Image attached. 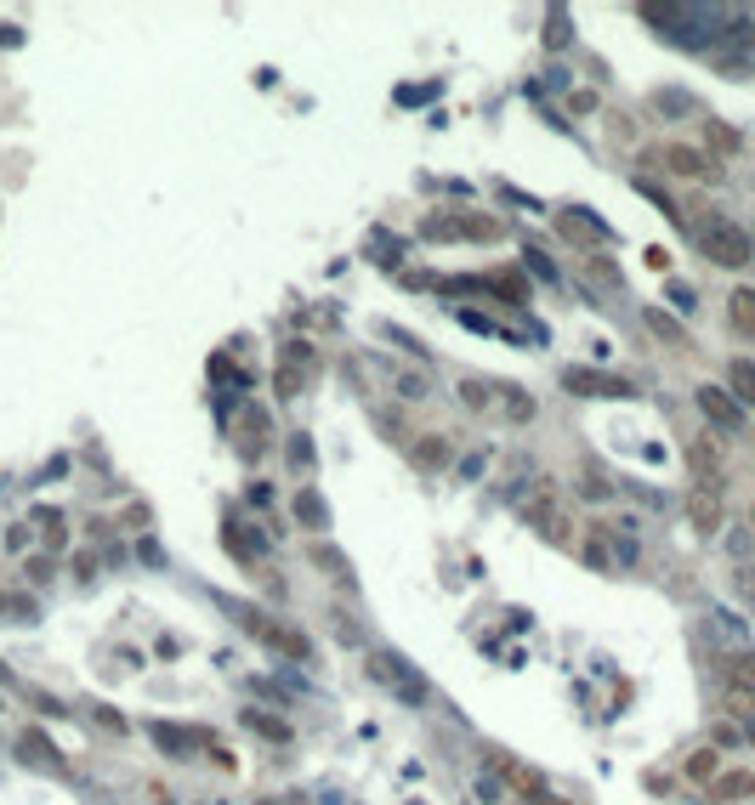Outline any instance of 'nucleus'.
<instances>
[{"label":"nucleus","mask_w":755,"mask_h":805,"mask_svg":"<svg viewBox=\"0 0 755 805\" xmlns=\"http://www.w3.org/2000/svg\"><path fill=\"white\" fill-rule=\"evenodd\" d=\"M449 437L443 431H421V437L409 443V459H414V471H449Z\"/></svg>","instance_id":"7"},{"label":"nucleus","mask_w":755,"mask_h":805,"mask_svg":"<svg viewBox=\"0 0 755 805\" xmlns=\"http://www.w3.org/2000/svg\"><path fill=\"white\" fill-rule=\"evenodd\" d=\"M562 233H568V239H591V233H596V222H579V215H562Z\"/></svg>","instance_id":"29"},{"label":"nucleus","mask_w":755,"mask_h":805,"mask_svg":"<svg viewBox=\"0 0 755 805\" xmlns=\"http://www.w3.org/2000/svg\"><path fill=\"white\" fill-rule=\"evenodd\" d=\"M244 720H250L261 737H279V743L290 737V726H284V720H273V715H256V709H250V715H244Z\"/></svg>","instance_id":"25"},{"label":"nucleus","mask_w":755,"mask_h":805,"mask_svg":"<svg viewBox=\"0 0 755 805\" xmlns=\"http://www.w3.org/2000/svg\"><path fill=\"white\" fill-rule=\"evenodd\" d=\"M744 794H755V777H750V771H727V777L710 783V800H721V805H727V800H744Z\"/></svg>","instance_id":"14"},{"label":"nucleus","mask_w":755,"mask_h":805,"mask_svg":"<svg viewBox=\"0 0 755 805\" xmlns=\"http://www.w3.org/2000/svg\"><path fill=\"white\" fill-rule=\"evenodd\" d=\"M562 386L579 397H636V386L620 375H596V369H562Z\"/></svg>","instance_id":"4"},{"label":"nucleus","mask_w":755,"mask_h":805,"mask_svg":"<svg viewBox=\"0 0 755 805\" xmlns=\"http://www.w3.org/2000/svg\"><path fill=\"white\" fill-rule=\"evenodd\" d=\"M495 222H460V215H426V239H495Z\"/></svg>","instance_id":"8"},{"label":"nucleus","mask_w":755,"mask_h":805,"mask_svg":"<svg viewBox=\"0 0 755 805\" xmlns=\"http://www.w3.org/2000/svg\"><path fill=\"white\" fill-rule=\"evenodd\" d=\"M659 165H665L670 176H710V159H704L699 148H687V142H670V148H659Z\"/></svg>","instance_id":"9"},{"label":"nucleus","mask_w":755,"mask_h":805,"mask_svg":"<svg viewBox=\"0 0 755 805\" xmlns=\"http://www.w3.org/2000/svg\"><path fill=\"white\" fill-rule=\"evenodd\" d=\"M500 771H505V777H512V783H517V788H522V794H529V800H546V777H539V771L517 766V760H500Z\"/></svg>","instance_id":"17"},{"label":"nucleus","mask_w":755,"mask_h":805,"mask_svg":"<svg viewBox=\"0 0 755 805\" xmlns=\"http://www.w3.org/2000/svg\"><path fill=\"white\" fill-rule=\"evenodd\" d=\"M505 414H512V420H529V414H534V402L522 397V392H512V397H505Z\"/></svg>","instance_id":"30"},{"label":"nucleus","mask_w":755,"mask_h":805,"mask_svg":"<svg viewBox=\"0 0 755 805\" xmlns=\"http://www.w3.org/2000/svg\"><path fill=\"white\" fill-rule=\"evenodd\" d=\"M585 272H591L596 284H620V267H613L608 256H585Z\"/></svg>","instance_id":"24"},{"label":"nucleus","mask_w":755,"mask_h":805,"mask_svg":"<svg viewBox=\"0 0 755 805\" xmlns=\"http://www.w3.org/2000/svg\"><path fill=\"white\" fill-rule=\"evenodd\" d=\"M636 12H642V23H665V28L687 18V12H682V6H665V0H647V6H636Z\"/></svg>","instance_id":"19"},{"label":"nucleus","mask_w":755,"mask_h":805,"mask_svg":"<svg viewBox=\"0 0 755 805\" xmlns=\"http://www.w3.org/2000/svg\"><path fill=\"white\" fill-rule=\"evenodd\" d=\"M568 108H574V114H591L596 97H591V91H574V97H568Z\"/></svg>","instance_id":"31"},{"label":"nucleus","mask_w":755,"mask_h":805,"mask_svg":"<svg viewBox=\"0 0 755 805\" xmlns=\"http://www.w3.org/2000/svg\"><path fill=\"white\" fill-rule=\"evenodd\" d=\"M0 709H6V703H0Z\"/></svg>","instance_id":"33"},{"label":"nucleus","mask_w":755,"mask_h":805,"mask_svg":"<svg viewBox=\"0 0 755 805\" xmlns=\"http://www.w3.org/2000/svg\"><path fill=\"white\" fill-rule=\"evenodd\" d=\"M687 522H693L699 533H716V528H721V493H716V488H693V493H687Z\"/></svg>","instance_id":"10"},{"label":"nucleus","mask_w":755,"mask_h":805,"mask_svg":"<svg viewBox=\"0 0 755 805\" xmlns=\"http://www.w3.org/2000/svg\"><path fill=\"white\" fill-rule=\"evenodd\" d=\"M687 777L693 783H710L716 777V749H693L687 754Z\"/></svg>","instance_id":"20"},{"label":"nucleus","mask_w":755,"mask_h":805,"mask_svg":"<svg viewBox=\"0 0 755 805\" xmlns=\"http://www.w3.org/2000/svg\"><path fill=\"white\" fill-rule=\"evenodd\" d=\"M529 522L539 528V539H546V545H557V550H568L574 545V516H568V510L551 500V493H539V500H529Z\"/></svg>","instance_id":"2"},{"label":"nucleus","mask_w":755,"mask_h":805,"mask_svg":"<svg viewBox=\"0 0 755 805\" xmlns=\"http://www.w3.org/2000/svg\"><path fill=\"white\" fill-rule=\"evenodd\" d=\"M750 528H755V505H750Z\"/></svg>","instance_id":"32"},{"label":"nucleus","mask_w":755,"mask_h":805,"mask_svg":"<svg viewBox=\"0 0 755 805\" xmlns=\"http://www.w3.org/2000/svg\"><path fill=\"white\" fill-rule=\"evenodd\" d=\"M273 386H279L284 397H301V386H307V369H296V363H284L279 375H273Z\"/></svg>","instance_id":"21"},{"label":"nucleus","mask_w":755,"mask_h":805,"mask_svg":"<svg viewBox=\"0 0 755 805\" xmlns=\"http://www.w3.org/2000/svg\"><path fill=\"white\" fill-rule=\"evenodd\" d=\"M460 402H466V409H488V386L483 380H466V386H460Z\"/></svg>","instance_id":"27"},{"label":"nucleus","mask_w":755,"mask_h":805,"mask_svg":"<svg viewBox=\"0 0 755 805\" xmlns=\"http://www.w3.org/2000/svg\"><path fill=\"white\" fill-rule=\"evenodd\" d=\"M18 754H23L29 766H57V749H52L40 732H23V737H18Z\"/></svg>","instance_id":"16"},{"label":"nucleus","mask_w":755,"mask_h":805,"mask_svg":"<svg viewBox=\"0 0 755 805\" xmlns=\"http://www.w3.org/2000/svg\"><path fill=\"white\" fill-rule=\"evenodd\" d=\"M721 687H727V698H750L755 703V653H727L721 658Z\"/></svg>","instance_id":"6"},{"label":"nucleus","mask_w":755,"mask_h":805,"mask_svg":"<svg viewBox=\"0 0 755 805\" xmlns=\"http://www.w3.org/2000/svg\"><path fill=\"white\" fill-rule=\"evenodd\" d=\"M250 630H256V636L267 641V646L290 653V658H307V653H313V641H307V636H296V630H284V624H273V618H250Z\"/></svg>","instance_id":"11"},{"label":"nucleus","mask_w":755,"mask_h":805,"mask_svg":"<svg viewBox=\"0 0 755 805\" xmlns=\"http://www.w3.org/2000/svg\"><path fill=\"white\" fill-rule=\"evenodd\" d=\"M727 386H733L738 409H744V402H755V363H750V358H733V363H727Z\"/></svg>","instance_id":"13"},{"label":"nucleus","mask_w":755,"mask_h":805,"mask_svg":"<svg viewBox=\"0 0 755 805\" xmlns=\"http://www.w3.org/2000/svg\"><path fill=\"white\" fill-rule=\"evenodd\" d=\"M290 466H296V471L313 466V443H307V437H290Z\"/></svg>","instance_id":"28"},{"label":"nucleus","mask_w":755,"mask_h":805,"mask_svg":"<svg viewBox=\"0 0 755 805\" xmlns=\"http://www.w3.org/2000/svg\"><path fill=\"white\" fill-rule=\"evenodd\" d=\"M687 471L699 476V488H716V493H721V471H727L721 443H716V437H693V443H687Z\"/></svg>","instance_id":"3"},{"label":"nucleus","mask_w":755,"mask_h":805,"mask_svg":"<svg viewBox=\"0 0 755 805\" xmlns=\"http://www.w3.org/2000/svg\"><path fill=\"white\" fill-rule=\"evenodd\" d=\"M727 318H733L738 335L755 340V289H733V296H727Z\"/></svg>","instance_id":"12"},{"label":"nucleus","mask_w":755,"mask_h":805,"mask_svg":"<svg viewBox=\"0 0 755 805\" xmlns=\"http://www.w3.org/2000/svg\"><path fill=\"white\" fill-rule=\"evenodd\" d=\"M579 493H585V500H608L613 483H608L603 471H579Z\"/></svg>","instance_id":"23"},{"label":"nucleus","mask_w":755,"mask_h":805,"mask_svg":"<svg viewBox=\"0 0 755 805\" xmlns=\"http://www.w3.org/2000/svg\"><path fill=\"white\" fill-rule=\"evenodd\" d=\"M647 329H653L659 340H670V346H687V329H682V323H676L670 313H659V306L647 313Z\"/></svg>","instance_id":"18"},{"label":"nucleus","mask_w":755,"mask_h":805,"mask_svg":"<svg viewBox=\"0 0 755 805\" xmlns=\"http://www.w3.org/2000/svg\"><path fill=\"white\" fill-rule=\"evenodd\" d=\"M704 136H710V148H716V153H738V131H727L721 119H710V126H704Z\"/></svg>","instance_id":"22"},{"label":"nucleus","mask_w":755,"mask_h":805,"mask_svg":"<svg viewBox=\"0 0 755 805\" xmlns=\"http://www.w3.org/2000/svg\"><path fill=\"white\" fill-rule=\"evenodd\" d=\"M296 516H301V522H307V528H313V533H324V528H330V505H324L313 488H307L301 500H296Z\"/></svg>","instance_id":"15"},{"label":"nucleus","mask_w":755,"mask_h":805,"mask_svg":"<svg viewBox=\"0 0 755 805\" xmlns=\"http://www.w3.org/2000/svg\"><path fill=\"white\" fill-rule=\"evenodd\" d=\"M733 584H738V596H744V607L755 613V562L738 567V573H733Z\"/></svg>","instance_id":"26"},{"label":"nucleus","mask_w":755,"mask_h":805,"mask_svg":"<svg viewBox=\"0 0 755 805\" xmlns=\"http://www.w3.org/2000/svg\"><path fill=\"white\" fill-rule=\"evenodd\" d=\"M699 250L716 261V267H744V261H755V244L738 222H727V215H704L699 222Z\"/></svg>","instance_id":"1"},{"label":"nucleus","mask_w":755,"mask_h":805,"mask_svg":"<svg viewBox=\"0 0 755 805\" xmlns=\"http://www.w3.org/2000/svg\"><path fill=\"white\" fill-rule=\"evenodd\" d=\"M699 409L710 414V426H721V431H738V426H744V409H738V397L721 392V386H699Z\"/></svg>","instance_id":"5"}]
</instances>
